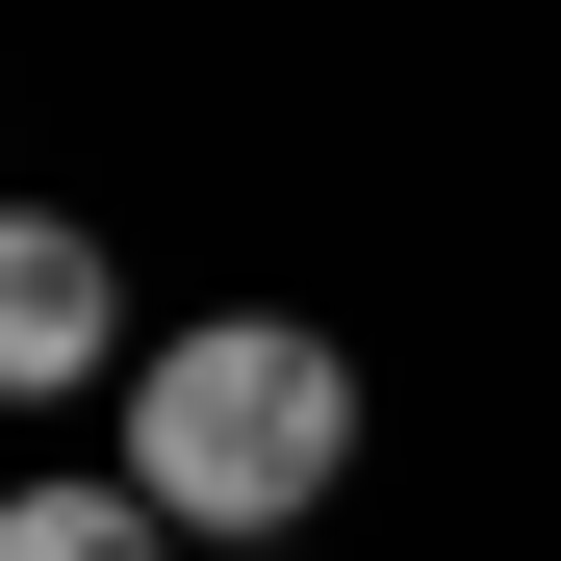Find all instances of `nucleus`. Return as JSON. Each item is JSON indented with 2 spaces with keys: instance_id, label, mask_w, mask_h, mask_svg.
<instances>
[{
  "instance_id": "7ed1b4c3",
  "label": "nucleus",
  "mask_w": 561,
  "mask_h": 561,
  "mask_svg": "<svg viewBox=\"0 0 561 561\" xmlns=\"http://www.w3.org/2000/svg\"><path fill=\"white\" fill-rule=\"evenodd\" d=\"M0 561H179V511L128 485V459L103 485H0Z\"/></svg>"
},
{
  "instance_id": "f03ea898",
  "label": "nucleus",
  "mask_w": 561,
  "mask_h": 561,
  "mask_svg": "<svg viewBox=\"0 0 561 561\" xmlns=\"http://www.w3.org/2000/svg\"><path fill=\"white\" fill-rule=\"evenodd\" d=\"M77 383H128V255L77 205H0V409H77Z\"/></svg>"
},
{
  "instance_id": "20e7f679",
  "label": "nucleus",
  "mask_w": 561,
  "mask_h": 561,
  "mask_svg": "<svg viewBox=\"0 0 561 561\" xmlns=\"http://www.w3.org/2000/svg\"><path fill=\"white\" fill-rule=\"evenodd\" d=\"M255 561H307V536H255Z\"/></svg>"
},
{
  "instance_id": "f257e3e1",
  "label": "nucleus",
  "mask_w": 561,
  "mask_h": 561,
  "mask_svg": "<svg viewBox=\"0 0 561 561\" xmlns=\"http://www.w3.org/2000/svg\"><path fill=\"white\" fill-rule=\"evenodd\" d=\"M128 485L179 511V561H255V536H307L357 485V357L307 307H205V332H153L128 357Z\"/></svg>"
}]
</instances>
